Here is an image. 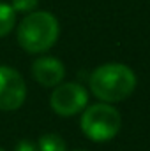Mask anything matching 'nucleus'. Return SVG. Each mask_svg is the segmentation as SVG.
I'll return each instance as SVG.
<instances>
[{
    "label": "nucleus",
    "instance_id": "obj_1",
    "mask_svg": "<svg viewBox=\"0 0 150 151\" xmlns=\"http://www.w3.org/2000/svg\"><path fill=\"white\" fill-rule=\"evenodd\" d=\"M60 35L58 19L48 11L28 12L18 25L16 39L21 49L27 53L39 55L55 46Z\"/></svg>",
    "mask_w": 150,
    "mask_h": 151
},
{
    "label": "nucleus",
    "instance_id": "obj_2",
    "mask_svg": "<svg viewBox=\"0 0 150 151\" xmlns=\"http://www.w3.org/2000/svg\"><path fill=\"white\" fill-rule=\"evenodd\" d=\"M88 83L92 93L99 100L113 104L131 97L136 88V76L124 63H106L90 74Z\"/></svg>",
    "mask_w": 150,
    "mask_h": 151
},
{
    "label": "nucleus",
    "instance_id": "obj_3",
    "mask_svg": "<svg viewBox=\"0 0 150 151\" xmlns=\"http://www.w3.org/2000/svg\"><path fill=\"white\" fill-rule=\"evenodd\" d=\"M81 132L94 142H108L118 134L122 125L120 113L110 104H94L81 114Z\"/></svg>",
    "mask_w": 150,
    "mask_h": 151
},
{
    "label": "nucleus",
    "instance_id": "obj_4",
    "mask_svg": "<svg viewBox=\"0 0 150 151\" xmlns=\"http://www.w3.org/2000/svg\"><path fill=\"white\" fill-rule=\"evenodd\" d=\"M88 104V93L87 88L79 83H60L55 86L50 106L51 109L60 116H74L79 111H83Z\"/></svg>",
    "mask_w": 150,
    "mask_h": 151
},
{
    "label": "nucleus",
    "instance_id": "obj_5",
    "mask_svg": "<svg viewBox=\"0 0 150 151\" xmlns=\"http://www.w3.org/2000/svg\"><path fill=\"white\" fill-rule=\"evenodd\" d=\"M27 97V84L21 74L7 65H0V109L16 111L23 106Z\"/></svg>",
    "mask_w": 150,
    "mask_h": 151
},
{
    "label": "nucleus",
    "instance_id": "obj_6",
    "mask_svg": "<svg viewBox=\"0 0 150 151\" xmlns=\"http://www.w3.org/2000/svg\"><path fill=\"white\" fill-rule=\"evenodd\" d=\"M32 76L41 86L44 88H55L64 81L66 69L64 63L58 58L53 56H41L32 65Z\"/></svg>",
    "mask_w": 150,
    "mask_h": 151
},
{
    "label": "nucleus",
    "instance_id": "obj_7",
    "mask_svg": "<svg viewBox=\"0 0 150 151\" xmlns=\"http://www.w3.org/2000/svg\"><path fill=\"white\" fill-rule=\"evenodd\" d=\"M14 25H16V11L11 7V4L0 2V37L11 34Z\"/></svg>",
    "mask_w": 150,
    "mask_h": 151
},
{
    "label": "nucleus",
    "instance_id": "obj_8",
    "mask_svg": "<svg viewBox=\"0 0 150 151\" xmlns=\"http://www.w3.org/2000/svg\"><path fill=\"white\" fill-rule=\"evenodd\" d=\"M39 151H67L66 141L58 134H44L39 137Z\"/></svg>",
    "mask_w": 150,
    "mask_h": 151
},
{
    "label": "nucleus",
    "instance_id": "obj_9",
    "mask_svg": "<svg viewBox=\"0 0 150 151\" xmlns=\"http://www.w3.org/2000/svg\"><path fill=\"white\" fill-rule=\"evenodd\" d=\"M39 0H11V7L16 12H34Z\"/></svg>",
    "mask_w": 150,
    "mask_h": 151
},
{
    "label": "nucleus",
    "instance_id": "obj_10",
    "mask_svg": "<svg viewBox=\"0 0 150 151\" xmlns=\"http://www.w3.org/2000/svg\"><path fill=\"white\" fill-rule=\"evenodd\" d=\"M14 151H39V148L34 142H30V141H27V139H21V141L14 146Z\"/></svg>",
    "mask_w": 150,
    "mask_h": 151
},
{
    "label": "nucleus",
    "instance_id": "obj_11",
    "mask_svg": "<svg viewBox=\"0 0 150 151\" xmlns=\"http://www.w3.org/2000/svg\"><path fill=\"white\" fill-rule=\"evenodd\" d=\"M74 151H87V150H74Z\"/></svg>",
    "mask_w": 150,
    "mask_h": 151
},
{
    "label": "nucleus",
    "instance_id": "obj_12",
    "mask_svg": "<svg viewBox=\"0 0 150 151\" xmlns=\"http://www.w3.org/2000/svg\"><path fill=\"white\" fill-rule=\"evenodd\" d=\"M0 151H5V150H2V148H0Z\"/></svg>",
    "mask_w": 150,
    "mask_h": 151
}]
</instances>
